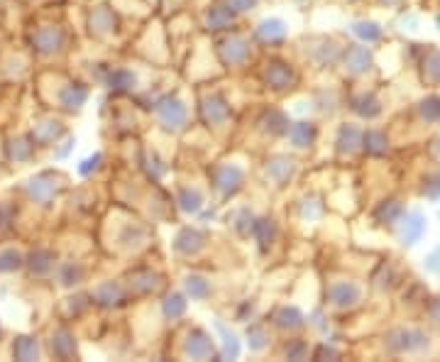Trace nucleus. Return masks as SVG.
I'll return each mask as SVG.
<instances>
[{
    "instance_id": "nucleus-1",
    "label": "nucleus",
    "mask_w": 440,
    "mask_h": 362,
    "mask_svg": "<svg viewBox=\"0 0 440 362\" xmlns=\"http://www.w3.org/2000/svg\"><path fill=\"white\" fill-rule=\"evenodd\" d=\"M103 223H106V228H110V235L103 238V248H108L110 254L125 260V257H137V254L150 250L152 228L147 225V221L125 211L123 205L110 208Z\"/></svg>"
},
{
    "instance_id": "nucleus-2",
    "label": "nucleus",
    "mask_w": 440,
    "mask_h": 362,
    "mask_svg": "<svg viewBox=\"0 0 440 362\" xmlns=\"http://www.w3.org/2000/svg\"><path fill=\"white\" fill-rule=\"evenodd\" d=\"M215 57H218L223 71H245L252 69L257 64V42L252 39V34L242 32L240 28L230 30V32L215 34L213 39Z\"/></svg>"
},
{
    "instance_id": "nucleus-3",
    "label": "nucleus",
    "mask_w": 440,
    "mask_h": 362,
    "mask_svg": "<svg viewBox=\"0 0 440 362\" xmlns=\"http://www.w3.org/2000/svg\"><path fill=\"white\" fill-rule=\"evenodd\" d=\"M196 113L203 128L213 135L220 132H230L235 128V110L232 103L220 93L213 83H206V88H199L196 93Z\"/></svg>"
},
{
    "instance_id": "nucleus-4",
    "label": "nucleus",
    "mask_w": 440,
    "mask_h": 362,
    "mask_svg": "<svg viewBox=\"0 0 440 362\" xmlns=\"http://www.w3.org/2000/svg\"><path fill=\"white\" fill-rule=\"evenodd\" d=\"M152 115L157 120L164 135H181L191 128V118H194V105H188L181 98V91H167L152 101Z\"/></svg>"
},
{
    "instance_id": "nucleus-5",
    "label": "nucleus",
    "mask_w": 440,
    "mask_h": 362,
    "mask_svg": "<svg viewBox=\"0 0 440 362\" xmlns=\"http://www.w3.org/2000/svg\"><path fill=\"white\" fill-rule=\"evenodd\" d=\"M247 169L235 159H218L208 167V191H213L220 203L235 199L245 189Z\"/></svg>"
},
{
    "instance_id": "nucleus-6",
    "label": "nucleus",
    "mask_w": 440,
    "mask_h": 362,
    "mask_svg": "<svg viewBox=\"0 0 440 362\" xmlns=\"http://www.w3.org/2000/svg\"><path fill=\"white\" fill-rule=\"evenodd\" d=\"M259 83L267 88L274 96H286L299 86V71L294 69V64H289L286 59L279 57H269L259 64L257 69Z\"/></svg>"
},
{
    "instance_id": "nucleus-7",
    "label": "nucleus",
    "mask_w": 440,
    "mask_h": 362,
    "mask_svg": "<svg viewBox=\"0 0 440 362\" xmlns=\"http://www.w3.org/2000/svg\"><path fill=\"white\" fill-rule=\"evenodd\" d=\"M196 25L206 34H223L240 28V15L226 6V0H208L196 15Z\"/></svg>"
},
{
    "instance_id": "nucleus-8",
    "label": "nucleus",
    "mask_w": 440,
    "mask_h": 362,
    "mask_svg": "<svg viewBox=\"0 0 440 362\" xmlns=\"http://www.w3.org/2000/svg\"><path fill=\"white\" fill-rule=\"evenodd\" d=\"M123 281L132 299H152L167 292V276L150 265H137Z\"/></svg>"
},
{
    "instance_id": "nucleus-9",
    "label": "nucleus",
    "mask_w": 440,
    "mask_h": 362,
    "mask_svg": "<svg viewBox=\"0 0 440 362\" xmlns=\"http://www.w3.org/2000/svg\"><path fill=\"white\" fill-rule=\"evenodd\" d=\"M181 355L183 357H194V360H208V357H218V350H215L213 335H208L203 328L199 325L186 323L181 328Z\"/></svg>"
},
{
    "instance_id": "nucleus-10",
    "label": "nucleus",
    "mask_w": 440,
    "mask_h": 362,
    "mask_svg": "<svg viewBox=\"0 0 440 362\" xmlns=\"http://www.w3.org/2000/svg\"><path fill=\"white\" fill-rule=\"evenodd\" d=\"M91 299H93V306L103 308V311H120V308H125L132 301V296H130L123 279L98 281L91 292Z\"/></svg>"
},
{
    "instance_id": "nucleus-11",
    "label": "nucleus",
    "mask_w": 440,
    "mask_h": 362,
    "mask_svg": "<svg viewBox=\"0 0 440 362\" xmlns=\"http://www.w3.org/2000/svg\"><path fill=\"white\" fill-rule=\"evenodd\" d=\"M88 25H91V37L108 47L120 34V12H115L113 6H96Z\"/></svg>"
},
{
    "instance_id": "nucleus-12",
    "label": "nucleus",
    "mask_w": 440,
    "mask_h": 362,
    "mask_svg": "<svg viewBox=\"0 0 440 362\" xmlns=\"http://www.w3.org/2000/svg\"><path fill=\"white\" fill-rule=\"evenodd\" d=\"M252 39L257 42V47L262 49H279L284 47L286 37H289V25L281 17L272 15L264 17L262 22H257V28L252 30Z\"/></svg>"
},
{
    "instance_id": "nucleus-13",
    "label": "nucleus",
    "mask_w": 440,
    "mask_h": 362,
    "mask_svg": "<svg viewBox=\"0 0 440 362\" xmlns=\"http://www.w3.org/2000/svg\"><path fill=\"white\" fill-rule=\"evenodd\" d=\"M264 174H267V181L274 189H286L296 174V162L289 154H269L264 159Z\"/></svg>"
},
{
    "instance_id": "nucleus-14",
    "label": "nucleus",
    "mask_w": 440,
    "mask_h": 362,
    "mask_svg": "<svg viewBox=\"0 0 440 362\" xmlns=\"http://www.w3.org/2000/svg\"><path fill=\"white\" fill-rule=\"evenodd\" d=\"M179 211L183 213H199L201 208L206 205V189L194 181H179V189H177V203H174Z\"/></svg>"
},
{
    "instance_id": "nucleus-15",
    "label": "nucleus",
    "mask_w": 440,
    "mask_h": 362,
    "mask_svg": "<svg viewBox=\"0 0 440 362\" xmlns=\"http://www.w3.org/2000/svg\"><path fill=\"white\" fill-rule=\"evenodd\" d=\"M274 330H284V333H294V330L303 328V316H301L299 308L294 306H277L272 311L267 321Z\"/></svg>"
},
{
    "instance_id": "nucleus-16",
    "label": "nucleus",
    "mask_w": 440,
    "mask_h": 362,
    "mask_svg": "<svg viewBox=\"0 0 440 362\" xmlns=\"http://www.w3.org/2000/svg\"><path fill=\"white\" fill-rule=\"evenodd\" d=\"M286 140L296 147V150H303V147H311V142L316 140V125L301 120V123H291L289 130H286Z\"/></svg>"
},
{
    "instance_id": "nucleus-17",
    "label": "nucleus",
    "mask_w": 440,
    "mask_h": 362,
    "mask_svg": "<svg viewBox=\"0 0 440 362\" xmlns=\"http://www.w3.org/2000/svg\"><path fill=\"white\" fill-rule=\"evenodd\" d=\"M247 345H250L252 352L267 350V348L272 345V325L254 321V323L247 328Z\"/></svg>"
},
{
    "instance_id": "nucleus-18",
    "label": "nucleus",
    "mask_w": 440,
    "mask_h": 362,
    "mask_svg": "<svg viewBox=\"0 0 440 362\" xmlns=\"http://www.w3.org/2000/svg\"><path fill=\"white\" fill-rule=\"evenodd\" d=\"M164 303H161V311H164V319L167 321H179L183 314H186V296L179 292H164Z\"/></svg>"
},
{
    "instance_id": "nucleus-19",
    "label": "nucleus",
    "mask_w": 440,
    "mask_h": 362,
    "mask_svg": "<svg viewBox=\"0 0 440 362\" xmlns=\"http://www.w3.org/2000/svg\"><path fill=\"white\" fill-rule=\"evenodd\" d=\"M262 0H226V6L230 10H235L237 15H245V12H254L259 8Z\"/></svg>"
},
{
    "instance_id": "nucleus-20",
    "label": "nucleus",
    "mask_w": 440,
    "mask_h": 362,
    "mask_svg": "<svg viewBox=\"0 0 440 362\" xmlns=\"http://www.w3.org/2000/svg\"><path fill=\"white\" fill-rule=\"evenodd\" d=\"M308 348L301 345L299 348V338H291V341H284V355L286 357H294V360H301V357H306Z\"/></svg>"
}]
</instances>
